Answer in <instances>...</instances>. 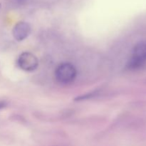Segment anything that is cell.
I'll use <instances>...</instances> for the list:
<instances>
[{"instance_id":"6da1fadb","label":"cell","mask_w":146,"mask_h":146,"mask_svg":"<svg viewBox=\"0 0 146 146\" xmlns=\"http://www.w3.org/2000/svg\"><path fill=\"white\" fill-rule=\"evenodd\" d=\"M146 64V40L139 41L133 48L127 66L129 69L142 68Z\"/></svg>"},{"instance_id":"7a4b0ae2","label":"cell","mask_w":146,"mask_h":146,"mask_svg":"<svg viewBox=\"0 0 146 146\" xmlns=\"http://www.w3.org/2000/svg\"><path fill=\"white\" fill-rule=\"evenodd\" d=\"M77 76L76 68L70 63H64L58 66L55 71V78L58 83L68 84L76 79Z\"/></svg>"},{"instance_id":"3957f363","label":"cell","mask_w":146,"mask_h":146,"mask_svg":"<svg viewBox=\"0 0 146 146\" xmlns=\"http://www.w3.org/2000/svg\"><path fill=\"white\" fill-rule=\"evenodd\" d=\"M17 64L23 71L31 72L37 68L38 60L35 55L30 52H24L19 56Z\"/></svg>"},{"instance_id":"277c9868","label":"cell","mask_w":146,"mask_h":146,"mask_svg":"<svg viewBox=\"0 0 146 146\" xmlns=\"http://www.w3.org/2000/svg\"><path fill=\"white\" fill-rule=\"evenodd\" d=\"M31 30V26L29 23L26 21H19L14 26L13 29V36L17 41H23L29 36Z\"/></svg>"},{"instance_id":"5b68a950","label":"cell","mask_w":146,"mask_h":146,"mask_svg":"<svg viewBox=\"0 0 146 146\" xmlns=\"http://www.w3.org/2000/svg\"><path fill=\"white\" fill-rule=\"evenodd\" d=\"M14 4H15L16 5L21 6L27 4V3L29 1V0H14Z\"/></svg>"},{"instance_id":"8992f818","label":"cell","mask_w":146,"mask_h":146,"mask_svg":"<svg viewBox=\"0 0 146 146\" xmlns=\"http://www.w3.org/2000/svg\"><path fill=\"white\" fill-rule=\"evenodd\" d=\"M4 106V104H2V103H0V109H1V108H2Z\"/></svg>"},{"instance_id":"52a82bcc","label":"cell","mask_w":146,"mask_h":146,"mask_svg":"<svg viewBox=\"0 0 146 146\" xmlns=\"http://www.w3.org/2000/svg\"><path fill=\"white\" fill-rule=\"evenodd\" d=\"M0 7H1V4H0Z\"/></svg>"}]
</instances>
